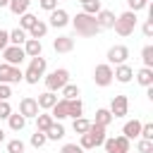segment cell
<instances>
[{
	"label": "cell",
	"instance_id": "obj_1",
	"mask_svg": "<svg viewBox=\"0 0 153 153\" xmlns=\"http://www.w3.org/2000/svg\"><path fill=\"white\" fill-rule=\"evenodd\" d=\"M72 26H74V31L79 33V36H84V38H91V36H96L100 29H98V24H96V17H88V14H84V12H79L74 19H72Z\"/></svg>",
	"mask_w": 153,
	"mask_h": 153
},
{
	"label": "cell",
	"instance_id": "obj_2",
	"mask_svg": "<svg viewBox=\"0 0 153 153\" xmlns=\"http://www.w3.org/2000/svg\"><path fill=\"white\" fill-rule=\"evenodd\" d=\"M115 33H120V36H131L134 33V29H136V12H122L117 19H115Z\"/></svg>",
	"mask_w": 153,
	"mask_h": 153
},
{
	"label": "cell",
	"instance_id": "obj_3",
	"mask_svg": "<svg viewBox=\"0 0 153 153\" xmlns=\"http://www.w3.org/2000/svg\"><path fill=\"white\" fill-rule=\"evenodd\" d=\"M45 67H48V62H45V57H31V65H29V69L24 72V81L26 84H38V79L45 74Z\"/></svg>",
	"mask_w": 153,
	"mask_h": 153
},
{
	"label": "cell",
	"instance_id": "obj_4",
	"mask_svg": "<svg viewBox=\"0 0 153 153\" xmlns=\"http://www.w3.org/2000/svg\"><path fill=\"white\" fill-rule=\"evenodd\" d=\"M69 84V72L67 69H55V72H50L48 76H45V88L48 91H62L65 86Z\"/></svg>",
	"mask_w": 153,
	"mask_h": 153
},
{
	"label": "cell",
	"instance_id": "obj_5",
	"mask_svg": "<svg viewBox=\"0 0 153 153\" xmlns=\"http://www.w3.org/2000/svg\"><path fill=\"white\" fill-rule=\"evenodd\" d=\"M24 79V72L19 69V67H12V65H0V84H19Z\"/></svg>",
	"mask_w": 153,
	"mask_h": 153
},
{
	"label": "cell",
	"instance_id": "obj_6",
	"mask_svg": "<svg viewBox=\"0 0 153 153\" xmlns=\"http://www.w3.org/2000/svg\"><path fill=\"white\" fill-rule=\"evenodd\" d=\"M2 57H5V65L19 67V65L24 62L26 53H24V48H22V45H7V48L2 50Z\"/></svg>",
	"mask_w": 153,
	"mask_h": 153
},
{
	"label": "cell",
	"instance_id": "obj_7",
	"mask_svg": "<svg viewBox=\"0 0 153 153\" xmlns=\"http://www.w3.org/2000/svg\"><path fill=\"white\" fill-rule=\"evenodd\" d=\"M93 81H96V86H110V84H112V65H108V62L96 65V69H93Z\"/></svg>",
	"mask_w": 153,
	"mask_h": 153
},
{
	"label": "cell",
	"instance_id": "obj_8",
	"mask_svg": "<svg viewBox=\"0 0 153 153\" xmlns=\"http://www.w3.org/2000/svg\"><path fill=\"white\" fill-rule=\"evenodd\" d=\"M108 153H129V139L127 136H110L103 141Z\"/></svg>",
	"mask_w": 153,
	"mask_h": 153
},
{
	"label": "cell",
	"instance_id": "obj_9",
	"mask_svg": "<svg viewBox=\"0 0 153 153\" xmlns=\"http://www.w3.org/2000/svg\"><path fill=\"white\" fill-rule=\"evenodd\" d=\"M127 57H129V48L127 45H112L110 50H108V65H124L127 62Z\"/></svg>",
	"mask_w": 153,
	"mask_h": 153
},
{
	"label": "cell",
	"instance_id": "obj_10",
	"mask_svg": "<svg viewBox=\"0 0 153 153\" xmlns=\"http://www.w3.org/2000/svg\"><path fill=\"white\" fill-rule=\"evenodd\" d=\"M108 110H110L112 117H124V115L129 112V98H127V96H115Z\"/></svg>",
	"mask_w": 153,
	"mask_h": 153
},
{
	"label": "cell",
	"instance_id": "obj_11",
	"mask_svg": "<svg viewBox=\"0 0 153 153\" xmlns=\"http://www.w3.org/2000/svg\"><path fill=\"white\" fill-rule=\"evenodd\" d=\"M19 115L24 117V120H29V117H36L38 115V103H36V98H22L19 100Z\"/></svg>",
	"mask_w": 153,
	"mask_h": 153
},
{
	"label": "cell",
	"instance_id": "obj_12",
	"mask_svg": "<svg viewBox=\"0 0 153 153\" xmlns=\"http://www.w3.org/2000/svg\"><path fill=\"white\" fill-rule=\"evenodd\" d=\"M131 76H134V69H131L127 62H124V65H117V67L112 69V79H117L120 84H129Z\"/></svg>",
	"mask_w": 153,
	"mask_h": 153
},
{
	"label": "cell",
	"instance_id": "obj_13",
	"mask_svg": "<svg viewBox=\"0 0 153 153\" xmlns=\"http://www.w3.org/2000/svg\"><path fill=\"white\" fill-rule=\"evenodd\" d=\"M115 12H110V10H100L98 14H96V24H98V29H112L115 26Z\"/></svg>",
	"mask_w": 153,
	"mask_h": 153
},
{
	"label": "cell",
	"instance_id": "obj_14",
	"mask_svg": "<svg viewBox=\"0 0 153 153\" xmlns=\"http://www.w3.org/2000/svg\"><path fill=\"white\" fill-rule=\"evenodd\" d=\"M53 50L55 53H72L74 50V38L72 36H57L53 41Z\"/></svg>",
	"mask_w": 153,
	"mask_h": 153
},
{
	"label": "cell",
	"instance_id": "obj_15",
	"mask_svg": "<svg viewBox=\"0 0 153 153\" xmlns=\"http://www.w3.org/2000/svg\"><path fill=\"white\" fill-rule=\"evenodd\" d=\"M105 129L108 127H100V124H96V122H91V127H88V136H91V141H93V146H103V141L108 139L105 136Z\"/></svg>",
	"mask_w": 153,
	"mask_h": 153
},
{
	"label": "cell",
	"instance_id": "obj_16",
	"mask_svg": "<svg viewBox=\"0 0 153 153\" xmlns=\"http://www.w3.org/2000/svg\"><path fill=\"white\" fill-rule=\"evenodd\" d=\"M67 24H69V14H67L65 10H53V12H50V24H48V26L62 29V26H67Z\"/></svg>",
	"mask_w": 153,
	"mask_h": 153
},
{
	"label": "cell",
	"instance_id": "obj_17",
	"mask_svg": "<svg viewBox=\"0 0 153 153\" xmlns=\"http://www.w3.org/2000/svg\"><path fill=\"white\" fill-rule=\"evenodd\" d=\"M36 103H38V110H50V108L57 103V96H55L53 91H45V93H41V96L36 98Z\"/></svg>",
	"mask_w": 153,
	"mask_h": 153
},
{
	"label": "cell",
	"instance_id": "obj_18",
	"mask_svg": "<svg viewBox=\"0 0 153 153\" xmlns=\"http://www.w3.org/2000/svg\"><path fill=\"white\" fill-rule=\"evenodd\" d=\"M67 110H69V103H67L65 98H60V100L50 108V115H53V120H57V122H60V120H65V117H67Z\"/></svg>",
	"mask_w": 153,
	"mask_h": 153
},
{
	"label": "cell",
	"instance_id": "obj_19",
	"mask_svg": "<svg viewBox=\"0 0 153 153\" xmlns=\"http://www.w3.org/2000/svg\"><path fill=\"white\" fill-rule=\"evenodd\" d=\"M41 50H43L41 41H36V38H26V43H24V53H26V57H38Z\"/></svg>",
	"mask_w": 153,
	"mask_h": 153
},
{
	"label": "cell",
	"instance_id": "obj_20",
	"mask_svg": "<svg viewBox=\"0 0 153 153\" xmlns=\"http://www.w3.org/2000/svg\"><path fill=\"white\" fill-rule=\"evenodd\" d=\"M53 122H55V120H53L50 112H38V115H36V131H43V134H45Z\"/></svg>",
	"mask_w": 153,
	"mask_h": 153
},
{
	"label": "cell",
	"instance_id": "obj_21",
	"mask_svg": "<svg viewBox=\"0 0 153 153\" xmlns=\"http://www.w3.org/2000/svg\"><path fill=\"white\" fill-rule=\"evenodd\" d=\"M139 131H141V122H139V120H129V122L122 127V136H127V139H136Z\"/></svg>",
	"mask_w": 153,
	"mask_h": 153
},
{
	"label": "cell",
	"instance_id": "obj_22",
	"mask_svg": "<svg viewBox=\"0 0 153 153\" xmlns=\"http://www.w3.org/2000/svg\"><path fill=\"white\" fill-rule=\"evenodd\" d=\"M65 136V127L60 124V122H53L50 127H48V131H45V139L48 141H60Z\"/></svg>",
	"mask_w": 153,
	"mask_h": 153
},
{
	"label": "cell",
	"instance_id": "obj_23",
	"mask_svg": "<svg viewBox=\"0 0 153 153\" xmlns=\"http://www.w3.org/2000/svg\"><path fill=\"white\" fill-rule=\"evenodd\" d=\"M29 5H31V0H10V10H12V14H17V17H22L24 12H29Z\"/></svg>",
	"mask_w": 153,
	"mask_h": 153
},
{
	"label": "cell",
	"instance_id": "obj_24",
	"mask_svg": "<svg viewBox=\"0 0 153 153\" xmlns=\"http://www.w3.org/2000/svg\"><path fill=\"white\" fill-rule=\"evenodd\" d=\"M45 33H48V24L38 19V22H36V24L31 26V31H29V38H36V41H41V38L45 36Z\"/></svg>",
	"mask_w": 153,
	"mask_h": 153
},
{
	"label": "cell",
	"instance_id": "obj_25",
	"mask_svg": "<svg viewBox=\"0 0 153 153\" xmlns=\"http://www.w3.org/2000/svg\"><path fill=\"white\" fill-rule=\"evenodd\" d=\"M26 38H29V33H26L24 29H19V26L10 31V43H12V45H24Z\"/></svg>",
	"mask_w": 153,
	"mask_h": 153
},
{
	"label": "cell",
	"instance_id": "obj_26",
	"mask_svg": "<svg viewBox=\"0 0 153 153\" xmlns=\"http://www.w3.org/2000/svg\"><path fill=\"white\" fill-rule=\"evenodd\" d=\"M136 81L141 84V86H153V69H148V67H143V69H139L136 72Z\"/></svg>",
	"mask_w": 153,
	"mask_h": 153
},
{
	"label": "cell",
	"instance_id": "obj_27",
	"mask_svg": "<svg viewBox=\"0 0 153 153\" xmlns=\"http://www.w3.org/2000/svg\"><path fill=\"white\" fill-rule=\"evenodd\" d=\"M112 120H115V117L110 115V110H108V108H98V110H96V124H100V127H108Z\"/></svg>",
	"mask_w": 153,
	"mask_h": 153
},
{
	"label": "cell",
	"instance_id": "obj_28",
	"mask_svg": "<svg viewBox=\"0 0 153 153\" xmlns=\"http://www.w3.org/2000/svg\"><path fill=\"white\" fill-rule=\"evenodd\" d=\"M36 22H38V17H33L31 12H24V14L19 17V29H24V31L29 33V31H31V26H33Z\"/></svg>",
	"mask_w": 153,
	"mask_h": 153
},
{
	"label": "cell",
	"instance_id": "obj_29",
	"mask_svg": "<svg viewBox=\"0 0 153 153\" xmlns=\"http://www.w3.org/2000/svg\"><path fill=\"white\" fill-rule=\"evenodd\" d=\"M69 103V110H67V117H81V112H84V103L79 100V98H74V100H67Z\"/></svg>",
	"mask_w": 153,
	"mask_h": 153
},
{
	"label": "cell",
	"instance_id": "obj_30",
	"mask_svg": "<svg viewBox=\"0 0 153 153\" xmlns=\"http://www.w3.org/2000/svg\"><path fill=\"white\" fill-rule=\"evenodd\" d=\"M7 122H10V129H14V131H22L24 124H26V120H24L19 112H12V115L7 117Z\"/></svg>",
	"mask_w": 153,
	"mask_h": 153
},
{
	"label": "cell",
	"instance_id": "obj_31",
	"mask_svg": "<svg viewBox=\"0 0 153 153\" xmlns=\"http://www.w3.org/2000/svg\"><path fill=\"white\" fill-rule=\"evenodd\" d=\"M100 10H103V7H100V0H88V2H84V14H88V17H96Z\"/></svg>",
	"mask_w": 153,
	"mask_h": 153
},
{
	"label": "cell",
	"instance_id": "obj_32",
	"mask_svg": "<svg viewBox=\"0 0 153 153\" xmlns=\"http://www.w3.org/2000/svg\"><path fill=\"white\" fill-rule=\"evenodd\" d=\"M79 93H81V91H79L76 84H67V86L62 88V98H65V100H74V98H79Z\"/></svg>",
	"mask_w": 153,
	"mask_h": 153
},
{
	"label": "cell",
	"instance_id": "obj_33",
	"mask_svg": "<svg viewBox=\"0 0 153 153\" xmlns=\"http://www.w3.org/2000/svg\"><path fill=\"white\" fill-rule=\"evenodd\" d=\"M88 127H91V122H88L86 117H76V120L72 122V129H74L76 134H86V131H88Z\"/></svg>",
	"mask_w": 153,
	"mask_h": 153
},
{
	"label": "cell",
	"instance_id": "obj_34",
	"mask_svg": "<svg viewBox=\"0 0 153 153\" xmlns=\"http://www.w3.org/2000/svg\"><path fill=\"white\" fill-rule=\"evenodd\" d=\"M141 60H143V67L153 69V45H146L141 50Z\"/></svg>",
	"mask_w": 153,
	"mask_h": 153
},
{
	"label": "cell",
	"instance_id": "obj_35",
	"mask_svg": "<svg viewBox=\"0 0 153 153\" xmlns=\"http://www.w3.org/2000/svg\"><path fill=\"white\" fill-rule=\"evenodd\" d=\"M7 153H24V141H22V139L7 141Z\"/></svg>",
	"mask_w": 153,
	"mask_h": 153
},
{
	"label": "cell",
	"instance_id": "obj_36",
	"mask_svg": "<svg viewBox=\"0 0 153 153\" xmlns=\"http://www.w3.org/2000/svg\"><path fill=\"white\" fill-rule=\"evenodd\" d=\"M139 139H146V141H153V124L146 122L141 124V131H139Z\"/></svg>",
	"mask_w": 153,
	"mask_h": 153
},
{
	"label": "cell",
	"instance_id": "obj_37",
	"mask_svg": "<svg viewBox=\"0 0 153 153\" xmlns=\"http://www.w3.org/2000/svg\"><path fill=\"white\" fill-rule=\"evenodd\" d=\"M45 141H48V139H45V134H43V131H36V134H31V146H33V148H41V146H45Z\"/></svg>",
	"mask_w": 153,
	"mask_h": 153
},
{
	"label": "cell",
	"instance_id": "obj_38",
	"mask_svg": "<svg viewBox=\"0 0 153 153\" xmlns=\"http://www.w3.org/2000/svg\"><path fill=\"white\" fill-rule=\"evenodd\" d=\"M136 151H139V153H153V141L139 139V143H136Z\"/></svg>",
	"mask_w": 153,
	"mask_h": 153
},
{
	"label": "cell",
	"instance_id": "obj_39",
	"mask_svg": "<svg viewBox=\"0 0 153 153\" xmlns=\"http://www.w3.org/2000/svg\"><path fill=\"white\" fill-rule=\"evenodd\" d=\"M12 115V105L7 100H0V120H7Z\"/></svg>",
	"mask_w": 153,
	"mask_h": 153
},
{
	"label": "cell",
	"instance_id": "obj_40",
	"mask_svg": "<svg viewBox=\"0 0 153 153\" xmlns=\"http://www.w3.org/2000/svg\"><path fill=\"white\" fill-rule=\"evenodd\" d=\"M60 153H84V148H81L79 143H65V146L60 148Z\"/></svg>",
	"mask_w": 153,
	"mask_h": 153
},
{
	"label": "cell",
	"instance_id": "obj_41",
	"mask_svg": "<svg viewBox=\"0 0 153 153\" xmlns=\"http://www.w3.org/2000/svg\"><path fill=\"white\" fill-rule=\"evenodd\" d=\"M79 146L84 148V151H88V148H96L93 146V141H91V136L88 134H81V139H79Z\"/></svg>",
	"mask_w": 153,
	"mask_h": 153
},
{
	"label": "cell",
	"instance_id": "obj_42",
	"mask_svg": "<svg viewBox=\"0 0 153 153\" xmlns=\"http://www.w3.org/2000/svg\"><path fill=\"white\" fill-rule=\"evenodd\" d=\"M127 5H129V12H139L146 7V2H141V0H127Z\"/></svg>",
	"mask_w": 153,
	"mask_h": 153
},
{
	"label": "cell",
	"instance_id": "obj_43",
	"mask_svg": "<svg viewBox=\"0 0 153 153\" xmlns=\"http://www.w3.org/2000/svg\"><path fill=\"white\" fill-rule=\"evenodd\" d=\"M41 2V7L45 10V12H53V10H57V0H38Z\"/></svg>",
	"mask_w": 153,
	"mask_h": 153
},
{
	"label": "cell",
	"instance_id": "obj_44",
	"mask_svg": "<svg viewBox=\"0 0 153 153\" xmlns=\"http://www.w3.org/2000/svg\"><path fill=\"white\" fill-rule=\"evenodd\" d=\"M143 36H146V38H151V36H153V17L143 22Z\"/></svg>",
	"mask_w": 153,
	"mask_h": 153
},
{
	"label": "cell",
	"instance_id": "obj_45",
	"mask_svg": "<svg viewBox=\"0 0 153 153\" xmlns=\"http://www.w3.org/2000/svg\"><path fill=\"white\" fill-rule=\"evenodd\" d=\"M10 45V31H2L0 29V50H5Z\"/></svg>",
	"mask_w": 153,
	"mask_h": 153
},
{
	"label": "cell",
	"instance_id": "obj_46",
	"mask_svg": "<svg viewBox=\"0 0 153 153\" xmlns=\"http://www.w3.org/2000/svg\"><path fill=\"white\" fill-rule=\"evenodd\" d=\"M10 96H12V88L7 84H0V100H7Z\"/></svg>",
	"mask_w": 153,
	"mask_h": 153
},
{
	"label": "cell",
	"instance_id": "obj_47",
	"mask_svg": "<svg viewBox=\"0 0 153 153\" xmlns=\"http://www.w3.org/2000/svg\"><path fill=\"white\" fill-rule=\"evenodd\" d=\"M10 5V0H0V7H7Z\"/></svg>",
	"mask_w": 153,
	"mask_h": 153
},
{
	"label": "cell",
	"instance_id": "obj_48",
	"mask_svg": "<svg viewBox=\"0 0 153 153\" xmlns=\"http://www.w3.org/2000/svg\"><path fill=\"white\" fill-rule=\"evenodd\" d=\"M2 139H5V131H2V129H0V143H2Z\"/></svg>",
	"mask_w": 153,
	"mask_h": 153
},
{
	"label": "cell",
	"instance_id": "obj_49",
	"mask_svg": "<svg viewBox=\"0 0 153 153\" xmlns=\"http://www.w3.org/2000/svg\"><path fill=\"white\" fill-rule=\"evenodd\" d=\"M79 2H81V5H84V2H88V0H79Z\"/></svg>",
	"mask_w": 153,
	"mask_h": 153
},
{
	"label": "cell",
	"instance_id": "obj_50",
	"mask_svg": "<svg viewBox=\"0 0 153 153\" xmlns=\"http://www.w3.org/2000/svg\"><path fill=\"white\" fill-rule=\"evenodd\" d=\"M141 2H146V5H148V0H141Z\"/></svg>",
	"mask_w": 153,
	"mask_h": 153
}]
</instances>
